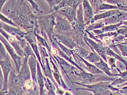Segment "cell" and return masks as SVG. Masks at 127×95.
Instances as JSON below:
<instances>
[{
    "mask_svg": "<svg viewBox=\"0 0 127 95\" xmlns=\"http://www.w3.org/2000/svg\"><path fill=\"white\" fill-rule=\"evenodd\" d=\"M110 82L111 81H100L91 85H86L74 81L72 84H78L86 88H76L77 91L81 90L91 91L93 93V95H116L112 91H119V89L113 86Z\"/></svg>",
    "mask_w": 127,
    "mask_h": 95,
    "instance_id": "7a4b0ae2",
    "label": "cell"
},
{
    "mask_svg": "<svg viewBox=\"0 0 127 95\" xmlns=\"http://www.w3.org/2000/svg\"><path fill=\"white\" fill-rule=\"evenodd\" d=\"M57 14L63 16V18L69 22L71 26H73L75 22L76 19L77 10L75 9L72 7H65L62 9L57 10Z\"/></svg>",
    "mask_w": 127,
    "mask_h": 95,
    "instance_id": "8fae6325",
    "label": "cell"
},
{
    "mask_svg": "<svg viewBox=\"0 0 127 95\" xmlns=\"http://www.w3.org/2000/svg\"><path fill=\"white\" fill-rule=\"evenodd\" d=\"M95 66L98 68V69L101 70L102 72L105 73L106 76H109L110 77H115L116 76H117L116 74H114V73H112L110 72V69L108 65L106 63V62L104 61V60L101 58L100 61L98 62H96L95 64Z\"/></svg>",
    "mask_w": 127,
    "mask_h": 95,
    "instance_id": "7402d4cb",
    "label": "cell"
},
{
    "mask_svg": "<svg viewBox=\"0 0 127 95\" xmlns=\"http://www.w3.org/2000/svg\"><path fill=\"white\" fill-rule=\"evenodd\" d=\"M83 1L81 0H64V1H61L60 3L57 5L56 7L53 8L51 10L49 11L50 13H52L56 12L57 10L62 9V8L65 7H72L74 9L77 10L79 5L81 4Z\"/></svg>",
    "mask_w": 127,
    "mask_h": 95,
    "instance_id": "e0dca14e",
    "label": "cell"
},
{
    "mask_svg": "<svg viewBox=\"0 0 127 95\" xmlns=\"http://www.w3.org/2000/svg\"><path fill=\"white\" fill-rule=\"evenodd\" d=\"M120 44H121V45H127V38L126 39V41H125V42L121 43H120Z\"/></svg>",
    "mask_w": 127,
    "mask_h": 95,
    "instance_id": "ee69618b",
    "label": "cell"
},
{
    "mask_svg": "<svg viewBox=\"0 0 127 95\" xmlns=\"http://www.w3.org/2000/svg\"><path fill=\"white\" fill-rule=\"evenodd\" d=\"M28 1L30 3V5H31L32 8L35 11V12L38 13L39 14H40V13H42V11L40 10L39 9V5H38V4L37 3L35 2L34 1H32V0H29Z\"/></svg>",
    "mask_w": 127,
    "mask_h": 95,
    "instance_id": "836d02e7",
    "label": "cell"
},
{
    "mask_svg": "<svg viewBox=\"0 0 127 95\" xmlns=\"http://www.w3.org/2000/svg\"><path fill=\"white\" fill-rule=\"evenodd\" d=\"M107 61H108L109 65H110V66H111V70L114 69V67H115V68H116L118 72H121V71L119 70V69H118V68L116 66V64H115L116 59L115 58H113V57H110L109 58L107 59Z\"/></svg>",
    "mask_w": 127,
    "mask_h": 95,
    "instance_id": "d590c367",
    "label": "cell"
},
{
    "mask_svg": "<svg viewBox=\"0 0 127 95\" xmlns=\"http://www.w3.org/2000/svg\"><path fill=\"white\" fill-rule=\"evenodd\" d=\"M116 46L118 47V48L120 49L123 56L127 57V46L125 45L118 44L116 45Z\"/></svg>",
    "mask_w": 127,
    "mask_h": 95,
    "instance_id": "e575fe53",
    "label": "cell"
},
{
    "mask_svg": "<svg viewBox=\"0 0 127 95\" xmlns=\"http://www.w3.org/2000/svg\"><path fill=\"white\" fill-rule=\"evenodd\" d=\"M0 65H1V70L2 71L3 75L4 76V83L3 86V89L1 91L5 92L8 91V78L9 76L12 71H15L13 69V67L11 65L10 60V57L8 56L7 58L3 60H0Z\"/></svg>",
    "mask_w": 127,
    "mask_h": 95,
    "instance_id": "52a82bcc",
    "label": "cell"
},
{
    "mask_svg": "<svg viewBox=\"0 0 127 95\" xmlns=\"http://www.w3.org/2000/svg\"><path fill=\"white\" fill-rule=\"evenodd\" d=\"M84 59L87 60L89 62L95 64L96 62H98L100 61L101 57L95 52L91 51L90 52V54H88V56L84 58Z\"/></svg>",
    "mask_w": 127,
    "mask_h": 95,
    "instance_id": "83f0119b",
    "label": "cell"
},
{
    "mask_svg": "<svg viewBox=\"0 0 127 95\" xmlns=\"http://www.w3.org/2000/svg\"><path fill=\"white\" fill-rule=\"evenodd\" d=\"M75 58L78 59L79 60L83 62V63L85 64V65H82V64H81V65H82V66H83L85 69H86L88 72H90V73H92V74H94V75H103L104 73L103 72H102L101 70H99L98 68H97L95 66V65L91 64L90 62L86 61L84 58H81V57L78 56L75 52Z\"/></svg>",
    "mask_w": 127,
    "mask_h": 95,
    "instance_id": "ac0fdd59",
    "label": "cell"
},
{
    "mask_svg": "<svg viewBox=\"0 0 127 95\" xmlns=\"http://www.w3.org/2000/svg\"><path fill=\"white\" fill-rule=\"evenodd\" d=\"M125 20H127V13L125 11L120 10L116 14L104 19L103 22L106 25H111L122 22Z\"/></svg>",
    "mask_w": 127,
    "mask_h": 95,
    "instance_id": "2e32d148",
    "label": "cell"
},
{
    "mask_svg": "<svg viewBox=\"0 0 127 95\" xmlns=\"http://www.w3.org/2000/svg\"><path fill=\"white\" fill-rule=\"evenodd\" d=\"M24 57H25L26 56H28V57L32 56L34 57V58H37V57L35 56L33 50L32 48L31 47V46H30L29 42L27 43L25 47L24 48Z\"/></svg>",
    "mask_w": 127,
    "mask_h": 95,
    "instance_id": "f546056e",
    "label": "cell"
},
{
    "mask_svg": "<svg viewBox=\"0 0 127 95\" xmlns=\"http://www.w3.org/2000/svg\"><path fill=\"white\" fill-rule=\"evenodd\" d=\"M54 37L59 42L70 50H74V48L79 45L78 43L70 35L57 34L54 33Z\"/></svg>",
    "mask_w": 127,
    "mask_h": 95,
    "instance_id": "7c38bea8",
    "label": "cell"
},
{
    "mask_svg": "<svg viewBox=\"0 0 127 95\" xmlns=\"http://www.w3.org/2000/svg\"><path fill=\"white\" fill-rule=\"evenodd\" d=\"M43 95H48V93H47L46 91V90H44V91Z\"/></svg>",
    "mask_w": 127,
    "mask_h": 95,
    "instance_id": "f6af8a7d",
    "label": "cell"
},
{
    "mask_svg": "<svg viewBox=\"0 0 127 95\" xmlns=\"http://www.w3.org/2000/svg\"><path fill=\"white\" fill-rule=\"evenodd\" d=\"M0 38H1V42L4 45L8 53H9L10 57L13 59L14 62L16 73H19L22 66H23V64H22L21 60V57L18 55V53L16 52L14 48L10 45L7 39L2 35L1 34Z\"/></svg>",
    "mask_w": 127,
    "mask_h": 95,
    "instance_id": "8992f818",
    "label": "cell"
},
{
    "mask_svg": "<svg viewBox=\"0 0 127 95\" xmlns=\"http://www.w3.org/2000/svg\"><path fill=\"white\" fill-rule=\"evenodd\" d=\"M34 92H35L34 91L30 92H29V93L27 94L26 95H34Z\"/></svg>",
    "mask_w": 127,
    "mask_h": 95,
    "instance_id": "7bdbcfd3",
    "label": "cell"
},
{
    "mask_svg": "<svg viewBox=\"0 0 127 95\" xmlns=\"http://www.w3.org/2000/svg\"><path fill=\"white\" fill-rule=\"evenodd\" d=\"M49 58L50 61L52 66H53V70H51V71L55 81H56V83H57L58 85H59V86H62L63 89H64L65 90H67L68 91H71V90L68 88L67 85L65 84L64 80H63L62 76L60 73V70L59 69V68H58L56 65V64L55 63V62L51 58H50V57H49Z\"/></svg>",
    "mask_w": 127,
    "mask_h": 95,
    "instance_id": "5bb4252c",
    "label": "cell"
},
{
    "mask_svg": "<svg viewBox=\"0 0 127 95\" xmlns=\"http://www.w3.org/2000/svg\"><path fill=\"white\" fill-rule=\"evenodd\" d=\"M56 90V94L57 95H64L65 93V91L64 90L61 88L60 87H57Z\"/></svg>",
    "mask_w": 127,
    "mask_h": 95,
    "instance_id": "74e56055",
    "label": "cell"
},
{
    "mask_svg": "<svg viewBox=\"0 0 127 95\" xmlns=\"http://www.w3.org/2000/svg\"><path fill=\"white\" fill-rule=\"evenodd\" d=\"M1 34L9 42L10 45L14 48L16 52L18 53L19 56L24 57V49L21 47L20 43L19 42V41L16 39V37L13 35H11L10 34H8V33L5 32L3 29H1Z\"/></svg>",
    "mask_w": 127,
    "mask_h": 95,
    "instance_id": "9c48e42d",
    "label": "cell"
},
{
    "mask_svg": "<svg viewBox=\"0 0 127 95\" xmlns=\"http://www.w3.org/2000/svg\"><path fill=\"white\" fill-rule=\"evenodd\" d=\"M119 9H115V10H108L106 12L102 13H99V14L95 15V17L92 19V21L91 22V24L94 23L95 21H97L98 20H100V19H105L106 18H108L110 16H111L114 15L116 14L119 12Z\"/></svg>",
    "mask_w": 127,
    "mask_h": 95,
    "instance_id": "603a6c76",
    "label": "cell"
},
{
    "mask_svg": "<svg viewBox=\"0 0 127 95\" xmlns=\"http://www.w3.org/2000/svg\"><path fill=\"white\" fill-rule=\"evenodd\" d=\"M12 10L8 18L13 20L19 28L23 29L27 21L32 15L36 14L28 1H12Z\"/></svg>",
    "mask_w": 127,
    "mask_h": 95,
    "instance_id": "6da1fadb",
    "label": "cell"
},
{
    "mask_svg": "<svg viewBox=\"0 0 127 95\" xmlns=\"http://www.w3.org/2000/svg\"><path fill=\"white\" fill-rule=\"evenodd\" d=\"M27 92L24 85H15L8 87L6 95H24Z\"/></svg>",
    "mask_w": 127,
    "mask_h": 95,
    "instance_id": "44dd1931",
    "label": "cell"
},
{
    "mask_svg": "<svg viewBox=\"0 0 127 95\" xmlns=\"http://www.w3.org/2000/svg\"><path fill=\"white\" fill-rule=\"evenodd\" d=\"M126 37L124 36V35L118 34L117 36L115 37V38L113 39V41H116V42H121L123 40L125 39Z\"/></svg>",
    "mask_w": 127,
    "mask_h": 95,
    "instance_id": "8d00e7d4",
    "label": "cell"
},
{
    "mask_svg": "<svg viewBox=\"0 0 127 95\" xmlns=\"http://www.w3.org/2000/svg\"><path fill=\"white\" fill-rule=\"evenodd\" d=\"M105 52L107 56H109V57H113V58H115L116 59H117L118 60L122 62L125 65V66L126 67V69L127 70V60L123 59L121 56H118L117 53H115L113 51L110 47H107V46H105Z\"/></svg>",
    "mask_w": 127,
    "mask_h": 95,
    "instance_id": "cb8c5ba5",
    "label": "cell"
},
{
    "mask_svg": "<svg viewBox=\"0 0 127 95\" xmlns=\"http://www.w3.org/2000/svg\"><path fill=\"white\" fill-rule=\"evenodd\" d=\"M74 51L78 56L84 59L86 57H87L90 53V51H87L84 47L80 45H78L77 47L74 48Z\"/></svg>",
    "mask_w": 127,
    "mask_h": 95,
    "instance_id": "4316f807",
    "label": "cell"
},
{
    "mask_svg": "<svg viewBox=\"0 0 127 95\" xmlns=\"http://www.w3.org/2000/svg\"><path fill=\"white\" fill-rule=\"evenodd\" d=\"M105 26V24L104 22L103 21L99 23H92L90 24L89 26H88L86 28L85 32H90L92 31H95L96 29L99 28H102Z\"/></svg>",
    "mask_w": 127,
    "mask_h": 95,
    "instance_id": "f1b7e54d",
    "label": "cell"
},
{
    "mask_svg": "<svg viewBox=\"0 0 127 95\" xmlns=\"http://www.w3.org/2000/svg\"><path fill=\"white\" fill-rule=\"evenodd\" d=\"M55 22L56 24L54 29L57 31V34L70 35L72 32L73 27L71 23L67 19L57 14Z\"/></svg>",
    "mask_w": 127,
    "mask_h": 95,
    "instance_id": "5b68a950",
    "label": "cell"
},
{
    "mask_svg": "<svg viewBox=\"0 0 127 95\" xmlns=\"http://www.w3.org/2000/svg\"><path fill=\"white\" fill-rule=\"evenodd\" d=\"M35 37L38 42V44L40 46H43V47H45L49 52L51 53V45H49V41L47 40L46 39H45L44 37L40 36L39 35V34H35Z\"/></svg>",
    "mask_w": 127,
    "mask_h": 95,
    "instance_id": "d4e9b609",
    "label": "cell"
},
{
    "mask_svg": "<svg viewBox=\"0 0 127 95\" xmlns=\"http://www.w3.org/2000/svg\"><path fill=\"white\" fill-rule=\"evenodd\" d=\"M0 60H3L7 58L8 54L7 53V50L5 48L4 45L1 42L0 43Z\"/></svg>",
    "mask_w": 127,
    "mask_h": 95,
    "instance_id": "1f68e13d",
    "label": "cell"
},
{
    "mask_svg": "<svg viewBox=\"0 0 127 95\" xmlns=\"http://www.w3.org/2000/svg\"><path fill=\"white\" fill-rule=\"evenodd\" d=\"M37 81L39 89V95H43L44 87L45 86L44 83V76H43L42 70H41V65L39 61H37Z\"/></svg>",
    "mask_w": 127,
    "mask_h": 95,
    "instance_id": "ffe728a7",
    "label": "cell"
},
{
    "mask_svg": "<svg viewBox=\"0 0 127 95\" xmlns=\"http://www.w3.org/2000/svg\"><path fill=\"white\" fill-rule=\"evenodd\" d=\"M82 4L83 7V14L85 25L87 27L91 24V22L95 15L89 1H83Z\"/></svg>",
    "mask_w": 127,
    "mask_h": 95,
    "instance_id": "9a60e30c",
    "label": "cell"
},
{
    "mask_svg": "<svg viewBox=\"0 0 127 95\" xmlns=\"http://www.w3.org/2000/svg\"><path fill=\"white\" fill-rule=\"evenodd\" d=\"M64 95H72V94H71V93L70 91H65V93H64Z\"/></svg>",
    "mask_w": 127,
    "mask_h": 95,
    "instance_id": "b9f144b4",
    "label": "cell"
},
{
    "mask_svg": "<svg viewBox=\"0 0 127 95\" xmlns=\"http://www.w3.org/2000/svg\"><path fill=\"white\" fill-rule=\"evenodd\" d=\"M49 5L50 10H51L55 7H56L57 5H59L61 1V0H49V1H45Z\"/></svg>",
    "mask_w": 127,
    "mask_h": 95,
    "instance_id": "d6a6232c",
    "label": "cell"
},
{
    "mask_svg": "<svg viewBox=\"0 0 127 95\" xmlns=\"http://www.w3.org/2000/svg\"><path fill=\"white\" fill-rule=\"evenodd\" d=\"M86 34L87 33L85 32L84 36V39L87 41L88 43L92 46L94 51L101 57V58L104 60L105 62H106L108 61H107L105 49V46L103 45V43H98L95 42V41L89 39V38H87Z\"/></svg>",
    "mask_w": 127,
    "mask_h": 95,
    "instance_id": "30bf717a",
    "label": "cell"
},
{
    "mask_svg": "<svg viewBox=\"0 0 127 95\" xmlns=\"http://www.w3.org/2000/svg\"><path fill=\"white\" fill-rule=\"evenodd\" d=\"M74 74L79 78L78 80L80 81L81 84L86 85H91L100 81H113L116 79L115 77H110L105 75H94L86 71L77 73L75 71Z\"/></svg>",
    "mask_w": 127,
    "mask_h": 95,
    "instance_id": "277c9868",
    "label": "cell"
},
{
    "mask_svg": "<svg viewBox=\"0 0 127 95\" xmlns=\"http://www.w3.org/2000/svg\"><path fill=\"white\" fill-rule=\"evenodd\" d=\"M0 25H1L0 26L1 29H3L5 32H6L11 35L14 36L15 37H21L25 38V35L27 33L22 28L8 25V24H5L2 21H1Z\"/></svg>",
    "mask_w": 127,
    "mask_h": 95,
    "instance_id": "4fadbf2b",
    "label": "cell"
},
{
    "mask_svg": "<svg viewBox=\"0 0 127 95\" xmlns=\"http://www.w3.org/2000/svg\"><path fill=\"white\" fill-rule=\"evenodd\" d=\"M0 16H1V20L3 22L7 24L8 25H10L15 27H18V26L14 22L13 20H11V19H9L8 18H7L6 16H4L2 13H1V14H0Z\"/></svg>",
    "mask_w": 127,
    "mask_h": 95,
    "instance_id": "4dcf8cb0",
    "label": "cell"
},
{
    "mask_svg": "<svg viewBox=\"0 0 127 95\" xmlns=\"http://www.w3.org/2000/svg\"><path fill=\"white\" fill-rule=\"evenodd\" d=\"M54 57L55 59H56L57 63L58 64V65L57 66V67L58 66H59L60 67L61 70L63 72V73H64L65 76L69 78V79L70 82L72 83L73 81L70 79L69 78V76L71 75L72 73L74 74V71H75L76 67L74 66L73 65H72V64L69 63V62H68L67 60H65L63 58H61V57H60L59 55L54 56Z\"/></svg>",
    "mask_w": 127,
    "mask_h": 95,
    "instance_id": "ba28073f",
    "label": "cell"
},
{
    "mask_svg": "<svg viewBox=\"0 0 127 95\" xmlns=\"http://www.w3.org/2000/svg\"><path fill=\"white\" fill-rule=\"evenodd\" d=\"M0 73H1V75H0V76H1V78H0V86H1V90L3 89V83H4V76L3 75V72L2 71L1 69V71H0Z\"/></svg>",
    "mask_w": 127,
    "mask_h": 95,
    "instance_id": "f35d334b",
    "label": "cell"
},
{
    "mask_svg": "<svg viewBox=\"0 0 127 95\" xmlns=\"http://www.w3.org/2000/svg\"><path fill=\"white\" fill-rule=\"evenodd\" d=\"M6 2H7V1H5V0H4V1H0V5H1V6H0V10H1V12L2 9L3 5H4V4Z\"/></svg>",
    "mask_w": 127,
    "mask_h": 95,
    "instance_id": "60d3db41",
    "label": "cell"
},
{
    "mask_svg": "<svg viewBox=\"0 0 127 95\" xmlns=\"http://www.w3.org/2000/svg\"><path fill=\"white\" fill-rule=\"evenodd\" d=\"M54 39L56 41V42L57 43V45L59 46V48L63 52H64L66 55H67L69 58L70 59H71V60H73V59H74V56H75V52L73 50H70V49L67 48V47H65V46H64L63 45H62V43H61L60 42H59L58 41L55 39L54 38Z\"/></svg>",
    "mask_w": 127,
    "mask_h": 95,
    "instance_id": "484cf974",
    "label": "cell"
},
{
    "mask_svg": "<svg viewBox=\"0 0 127 95\" xmlns=\"http://www.w3.org/2000/svg\"><path fill=\"white\" fill-rule=\"evenodd\" d=\"M37 58L32 56H30L28 58V64L31 73L32 79L34 83L37 84Z\"/></svg>",
    "mask_w": 127,
    "mask_h": 95,
    "instance_id": "d6986e66",
    "label": "cell"
},
{
    "mask_svg": "<svg viewBox=\"0 0 127 95\" xmlns=\"http://www.w3.org/2000/svg\"><path fill=\"white\" fill-rule=\"evenodd\" d=\"M57 15L56 12L50 13L46 15H39L38 16V23L39 29L45 32L48 38L49 43L52 40L54 34V29L56 24L55 19Z\"/></svg>",
    "mask_w": 127,
    "mask_h": 95,
    "instance_id": "3957f363",
    "label": "cell"
},
{
    "mask_svg": "<svg viewBox=\"0 0 127 95\" xmlns=\"http://www.w3.org/2000/svg\"><path fill=\"white\" fill-rule=\"evenodd\" d=\"M119 92L120 93L127 95V86L123 87V88H121V89H119Z\"/></svg>",
    "mask_w": 127,
    "mask_h": 95,
    "instance_id": "ab89813d",
    "label": "cell"
}]
</instances>
